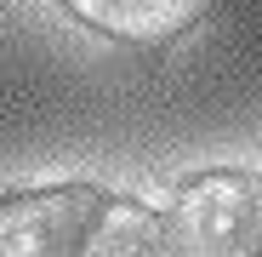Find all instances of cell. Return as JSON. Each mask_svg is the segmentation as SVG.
I'll return each instance as SVG.
<instances>
[{
    "mask_svg": "<svg viewBox=\"0 0 262 257\" xmlns=\"http://www.w3.org/2000/svg\"><path fill=\"white\" fill-rule=\"evenodd\" d=\"M63 6L108 40L154 52V46H171L183 29H194L211 12V0H63Z\"/></svg>",
    "mask_w": 262,
    "mask_h": 257,
    "instance_id": "cell-3",
    "label": "cell"
},
{
    "mask_svg": "<svg viewBox=\"0 0 262 257\" xmlns=\"http://www.w3.org/2000/svg\"><path fill=\"white\" fill-rule=\"evenodd\" d=\"M80 257H171V240H165V223L154 206L108 194Z\"/></svg>",
    "mask_w": 262,
    "mask_h": 257,
    "instance_id": "cell-4",
    "label": "cell"
},
{
    "mask_svg": "<svg viewBox=\"0 0 262 257\" xmlns=\"http://www.w3.org/2000/svg\"><path fill=\"white\" fill-rule=\"evenodd\" d=\"M256 257H262V251H256Z\"/></svg>",
    "mask_w": 262,
    "mask_h": 257,
    "instance_id": "cell-5",
    "label": "cell"
},
{
    "mask_svg": "<svg viewBox=\"0 0 262 257\" xmlns=\"http://www.w3.org/2000/svg\"><path fill=\"white\" fill-rule=\"evenodd\" d=\"M171 257H256L262 251V171L216 166L183 177L160 211Z\"/></svg>",
    "mask_w": 262,
    "mask_h": 257,
    "instance_id": "cell-1",
    "label": "cell"
},
{
    "mask_svg": "<svg viewBox=\"0 0 262 257\" xmlns=\"http://www.w3.org/2000/svg\"><path fill=\"white\" fill-rule=\"evenodd\" d=\"M103 200L92 183L0 194V257H80Z\"/></svg>",
    "mask_w": 262,
    "mask_h": 257,
    "instance_id": "cell-2",
    "label": "cell"
}]
</instances>
